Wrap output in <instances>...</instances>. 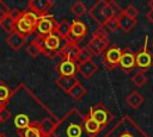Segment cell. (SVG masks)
<instances>
[{
    "label": "cell",
    "mask_w": 153,
    "mask_h": 137,
    "mask_svg": "<svg viewBox=\"0 0 153 137\" xmlns=\"http://www.w3.org/2000/svg\"><path fill=\"white\" fill-rule=\"evenodd\" d=\"M10 117H11V112H10L5 106H2V107L0 108V119H1V122L8 120Z\"/></svg>",
    "instance_id": "35"
},
{
    "label": "cell",
    "mask_w": 153,
    "mask_h": 137,
    "mask_svg": "<svg viewBox=\"0 0 153 137\" xmlns=\"http://www.w3.org/2000/svg\"><path fill=\"white\" fill-rule=\"evenodd\" d=\"M76 70H78L85 79H90V77L98 70V66L96 64V62H93V61L91 60V61H87V62H85V63L78 64Z\"/></svg>",
    "instance_id": "18"
},
{
    "label": "cell",
    "mask_w": 153,
    "mask_h": 137,
    "mask_svg": "<svg viewBox=\"0 0 153 137\" xmlns=\"http://www.w3.org/2000/svg\"><path fill=\"white\" fill-rule=\"evenodd\" d=\"M42 137H53V135H42Z\"/></svg>",
    "instance_id": "39"
},
{
    "label": "cell",
    "mask_w": 153,
    "mask_h": 137,
    "mask_svg": "<svg viewBox=\"0 0 153 137\" xmlns=\"http://www.w3.org/2000/svg\"><path fill=\"white\" fill-rule=\"evenodd\" d=\"M51 0H30L27 4L29 11L33 12L38 17H44L48 14V10L51 7Z\"/></svg>",
    "instance_id": "13"
},
{
    "label": "cell",
    "mask_w": 153,
    "mask_h": 137,
    "mask_svg": "<svg viewBox=\"0 0 153 137\" xmlns=\"http://www.w3.org/2000/svg\"><path fill=\"white\" fill-rule=\"evenodd\" d=\"M0 123H1V119H0Z\"/></svg>",
    "instance_id": "42"
},
{
    "label": "cell",
    "mask_w": 153,
    "mask_h": 137,
    "mask_svg": "<svg viewBox=\"0 0 153 137\" xmlns=\"http://www.w3.org/2000/svg\"><path fill=\"white\" fill-rule=\"evenodd\" d=\"M148 6H149V10H153V0L148 1Z\"/></svg>",
    "instance_id": "38"
},
{
    "label": "cell",
    "mask_w": 153,
    "mask_h": 137,
    "mask_svg": "<svg viewBox=\"0 0 153 137\" xmlns=\"http://www.w3.org/2000/svg\"><path fill=\"white\" fill-rule=\"evenodd\" d=\"M86 94H87V91L85 89V87H84L80 82L75 83V85L68 91V95H71L74 100H80V99L84 98Z\"/></svg>",
    "instance_id": "26"
},
{
    "label": "cell",
    "mask_w": 153,
    "mask_h": 137,
    "mask_svg": "<svg viewBox=\"0 0 153 137\" xmlns=\"http://www.w3.org/2000/svg\"><path fill=\"white\" fill-rule=\"evenodd\" d=\"M123 13L133 19H136V17L139 15V10L133 5V4H129L124 10H123Z\"/></svg>",
    "instance_id": "33"
},
{
    "label": "cell",
    "mask_w": 153,
    "mask_h": 137,
    "mask_svg": "<svg viewBox=\"0 0 153 137\" xmlns=\"http://www.w3.org/2000/svg\"><path fill=\"white\" fill-rule=\"evenodd\" d=\"M11 96V92L7 88V86L0 83V105H5V102L10 99Z\"/></svg>",
    "instance_id": "32"
},
{
    "label": "cell",
    "mask_w": 153,
    "mask_h": 137,
    "mask_svg": "<svg viewBox=\"0 0 153 137\" xmlns=\"http://www.w3.org/2000/svg\"><path fill=\"white\" fill-rule=\"evenodd\" d=\"M126 101H127V104H128L131 108H137V107H140L141 104L145 101V98H143V95H142L140 92L134 91V92H130V93L127 95Z\"/></svg>",
    "instance_id": "21"
},
{
    "label": "cell",
    "mask_w": 153,
    "mask_h": 137,
    "mask_svg": "<svg viewBox=\"0 0 153 137\" xmlns=\"http://www.w3.org/2000/svg\"><path fill=\"white\" fill-rule=\"evenodd\" d=\"M56 25H57V23L55 21L54 17L47 14L44 17H39L38 23H37V26H36V30H37V32H38L39 36L45 37V36H48V35H50V33L54 32Z\"/></svg>",
    "instance_id": "10"
},
{
    "label": "cell",
    "mask_w": 153,
    "mask_h": 137,
    "mask_svg": "<svg viewBox=\"0 0 153 137\" xmlns=\"http://www.w3.org/2000/svg\"><path fill=\"white\" fill-rule=\"evenodd\" d=\"M131 82L136 86V87H142L146 82H147V76L145 75V73L142 71H137L131 76Z\"/></svg>",
    "instance_id": "30"
},
{
    "label": "cell",
    "mask_w": 153,
    "mask_h": 137,
    "mask_svg": "<svg viewBox=\"0 0 153 137\" xmlns=\"http://www.w3.org/2000/svg\"><path fill=\"white\" fill-rule=\"evenodd\" d=\"M78 82H79V80L76 79V76H59L56 79V85L61 89H63L65 92H67V93Z\"/></svg>",
    "instance_id": "20"
},
{
    "label": "cell",
    "mask_w": 153,
    "mask_h": 137,
    "mask_svg": "<svg viewBox=\"0 0 153 137\" xmlns=\"http://www.w3.org/2000/svg\"><path fill=\"white\" fill-rule=\"evenodd\" d=\"M26 51L27 54L31 56V57H37L39 54L43 52V36H37L26 48Z\"/></svg>",
    "instance_id": "17"
},
{
    "label": "cell",
    "mask_w": 153,
    "mask_h": 137,
    "mask_svg": "<svg viewBox=\"0 0 153 137\" xmlns=\"http://www.w3.org/2000/svg\"><path fill=\"white\" fill-rule=\"evenodd\" d=\"M109 2V5L111 6V8H112V11H114V14H115V17H121L122 14H123V8L118 5V2H116L115 0H110V1H108Z\"/></svg>",
    "instance_id": "34"
},
{
    "label": "cell",
    "mask_w": 153,
    "mask_h": 137,
    "mask_svg": "<svg viewBox=\"0 0 153 137\" xmlns=\"http://www.w3.org/2000/svg\"><path fill=\"white\" fill-rule=\"evenodd\" d=\"M103 137H149L129 116H123Z\"/></svg>",
    "instance_id": "2"
},
{
    "label": "cell",
    "mask_w": 153,
    "mask_h": 137,
    "mask_svg": "<svg viewBox=\"0 0 153 137\" xmlns=\"http://www.w3.org/2000/svg\"><path fill=\"white\" fill-rule=\"evenodd\" d=\"M147 42H148V36H146L145 38L143 46L135 54V67L142 73L148 70L153 64V55L149 52L147 48Z\"/></svg>",
    "instance_id": "6"
},
{
    "label": "cell",
    "mask_w": 153,
    "mask_h": 137,
    "mask_svg": "<svg viewBox=\"0 0 153 137\" xmlns=\"http://www.w3.org/2000/svg\"><path fill=\"white\" fill-rule=\"evenodd\" d=\"M20 137H42V132L37 126H29L24 131H18Z\"/></svg>",
    "instance_id": "27"
},
{
    "label": "cell",
    "mask_w": 153,
    "mask_h": 137,
    "mask_svg": "<svg viewBox=\"0 0 153 137\" xmlns=\"http://www.w3.org/2000/svg\"><path fill=\"white\" fill-rule=\"evenodd\" d=\"M106 4H108V1L99 0L88 10V14L96 23H98L99 26H104L106 23V19L104 17V8H105Z\"/></svg>",
    "instance_id": "11"
},
{
    "label": "cell",
    "mask_w": 153,
    "mask_h": 137,
    "mask_svg": "<svg viewBox=\"0 0 153 137\" xmlns=\"http://www.w3.org/2000/svg\"><path fill=\"white\" fill-rule=\"evenodd\" d=\"M88 116L94 119L98 124H100V126L104 129L112 119V114L111 112L109 111V108L102 104V102H97L94 104L93 106L90 107V111H88Z\"/></svg>",
    "instance_id": "4"
},
{
    "label": "cell",
    "mask_w": 153,
    "mask_h": 137,
    "mask_svg": "<svg viewBox=\"0 0 153 137\" xmlns=\"http://www.w3.org/2000/svg\"><path fill=\"white\" fill-rule=\"evenodd\" d=\"M38 19L39 17L29 10L25 12H22V14L18 17L16 21V31L20 32L24 36L31 35L36 30Z\"/></svg>",
    "instance_id": "3"
},
{
    "label": "cell",
    "mask_w": 153,
    "mask_h": 137,
    "mask_svg": "<svg viewBox=\"0 0 153 137\" xmlns=\"http://www.w3.org/2000/svg\"><path fill=\"white\" fill-rule=\"evenodd\" d=\"M118 21H120V29L123 32L131 31L135 27V25H136V19H133V18L126 15L124 13L121 17H118Z\"/></svg>",
    "instance_id": "23"
},
{
    "label": "cell",
    "mask_w": 153,
    "mask_h": 137,
    "mask_svg": "<svg viewBox=\"0 0 153 137\" xmlns=\"http://www.w3.org/2000/svg\"><path fill=\"white\" fill-rule=\"evenodd\" d=\"M92 57H93L92 52H91L86 46L80 48L79 55H78V64H81V63H85V62H87V61H91Z\"/></svg>",
    "instance_id": "28"
},
{
    "label": "cell",
    "mask_w": 153,
    "mask_h": 137,
    "mask_svg": "<svg viewBox=\"0 0 153 137\" xmlns=\"http://www.w3.org/2000/svg\"><path fill=\"white\" fill-rule=\"evenodd\" d=\"M86 48L92 52V55H102L105 52V50L109 48V42L108 38L98 36V35H93L92 38L88 41Z\"/></svg>",
    "instance_id": "9"
},
{
    "label": "cell",
    "mask_w": 153,
    "mask_h": 137,
    "mask_svg": "<svg viewBox=\"0 0 153 137\" xmlns=\"http://www.w3.org/2000/svg\"><path fill=\"white\" fill-rule=\"evenodd\" d=\"M104 27L109 31V32H115L120 29V21H118V18L117 17H112L110 18L109 20H106Z\"/></svg>",
    "instance_id": "31"
},
{
    "label": "cell",
    "mask_w": 153,
    "mask_h": 137,
    "mask_svg": "<svg viewBox=\"0 0 153 137\" xmlns=\"http://www.w3.org/2000/svg\"><path fill=\"white\" fill-rule=\"evenodd\" d=\"M2 106H4V105H0V108H1V107H2Z\"/></svg>",
    "instance_id": "41"
},
{
    "label": "cell",
    "mask_w": 153,
    "mask_h": 137,
    "mask_svg": "<svg viewBox=\"0 0 153 137\" xmlns=\"http://www.w3.org/2000/svg\"><path fill=\"white\" fill-rule=\"evenodd\" d=\"M26 42V36L22 35L18 31L12 32L11 35H8V37L6 38V43L10 45L11 49L13 50H19Z\"/></svg>",
    "instance_id": "16"
},
{
    "label": "cell",
    "mask_w": 153,
    "mask_h": 137,
    "mask_svg": "<svg viewBox=\"0 0 153 137\" xmlns=\"http://www.w3.org/2000/svg\"><path fill=\"white\" fill-rule=\"evenodd\" d=\"M76 67V63L68 60H62L56 67V71L60 74V76H75V73L78 71Z\"/></svg>",
    "instance_id": "15"
},
{
    "label": "cell",
    "mask_w": 153,
    "mask_h": 137,
    "mask_svg": "<svg viewBox=\"0 0 153 137\" xmlns=\"http://www.w3.org/2000/svg\"><path fill=\"white\" fill-rule=\"evenodd\" d=\"M152 46H153V44H152Z\"/></svg>",
    "instance_id": "43"
},
{
    "label": "cell",
    "mask_w": 153,
    "mask_h": 137,
    "mask_svg": "<svg viewBox=\"0 0 153 137\" xmlns=\"http://www.w3.org/2000/svg\"><path fill=\"white\" fill-rule=\"evenodd\" d=\"M16 21H17V19L11 13H7L6 17L4 18V20L1 21L0 26L4 29V31H6V32H8L11 35L12 32L16 31Z\"/></svg>",
    "instance_id": "24"
},
{
    "label": "cell",
    "mask_w": 153,
    "mask_h": 137,
    "mask_svg": "<svg viewBox=\"0 0 153 137\" xmlns=\"http://www.w3.org/2000/svg\"><path fill=\"white\" fill-rule=\"evenodd\" d=\"M71 11H72V13H73L74 15L81 17V15H84V14L87 12V8H86V6H85L81 1H76V2H74V4L72 5Z\"/></svg>",
    "instance_id": "29"
},
{
    "label": "cell",
    "mask_w": 153,
    "mask_h": 137,
    "mask_svg": "<svg viewBox=\"0 0 153 137\" xmlns=\"http://www.w3.org/2000/svg\"><path fill=\"white\" fill-rule=\"evenodd\" d=\"M87 35V26L79 19H74L71 23V30L68 36V42H72L74 44H79Z\"/></svg>",
    "instance_id": "7"
},
{
    "label": "cell",
    "mask_w": 153,
    "mask_h": 137,
    "mask_svg": "<svg viewBox=\"0 0 153 137\" xmlns=\"http://www.w3.org/2000/svg\"><path fill=\"white\" fill-rule=\"evenodd\" d=\"M0 137H6L5 135H2V133H0Z\"/></svg>",
    "instance_id": "40"
},
{
    "label": "cell",
    "mask_w": 153,
    "mask_h": 137,
    "mask_svg": "<svg viewBox=\"0 0 153 137\" xmlns=\"http://www.w3.org/2000/svg\"><path fill=\"white\" fill-rule=\"evenodd\" d=\"M79 45L78 44H74L72 42H68L66 41L61 48V51H60V55L62 56L63 60H68V61H72L74 63L78 64V55H79Z\"/></svg>",
    "instance_id": "12"
},
{
    "label": "cell",
    "mask_w": 153,
    "mask_h": 137,
    "mask_svg": "<svg viewBox=\"0 0 153 137\" xmlns=\"http://www.w3.org/2000/svg\"><path fill=\"white\" fill-rule=\"evenodd\" d=\"M118 66L124 73L129 74L134 68H136L135 67V54H133L130 50H124L122 52Z\"/></svg>",
    "instance_id": "14"
},
{
    "label": "cell",
    "mask_w": 153,
    "mask_h": 137,
    "mask_svg": "<svg viewBox=\"0 0 153 137\" xmlns=\"http://www.w3.org/2000/svg\"><path fill=\"white\" fill-rule=\"evenodd\" d=\"M62 43H61V38L56 35V33H50L45 37H43V52L45 56L54 58L55 56L60 55L61 48H62Z\"/></svg>",
    "instance_id": "5"
},
{
    "label": "cell",
    "mask_w": 153,
    "mask_h": 137,
    "mask_svg": "<svg viewBox=\"0 0 153 137\" xmlns=\"http://www.w3.org/2000/svg\"><path fill=\"white\" fill-rule=\"evenodd\" d=\"M69 30H71V24L67 20H61L60 23H57L54 30V33H56L61 39L67 41L69 36Z\"/></svg>",
    "instance_id": "22"
},
{
    "label": "cell",
    "mask_w": 153,
    "mask_h": 137,
    "mask_svg": "<svg viewBox=\"0 0 153 137\" xmlns=\"http://www.w3.org/2000/svg\"><path fill=\"white\" fill-rule=\"evenodd\" d=\"M84 126H85V130H86V132L91 136V137H96L102 130H103V127L100 126V124H98L94 119H92L88 114L85 117V124H84Z\"/></svg>",
    "instance_id": "19"
},
{
    "label": "cell",
    "mask_w": 153,
    "mask_h": 137,
    "mask_svg": "<svg viewBox=\"0 0 153 137\" xmlns=\"http://www.w3.org/2000/svg\"><path fill=\"white\" fill-rule=\"evenodd\" d=\"M146 17H147V19L153 24V10H149L148 12H147V14H146Z\"/></svg>",
    "instance_id": "37"
},
{
    "label": "cell",
    "mask_w": 153,
    "mask_h": 137,
    "mask_svg": "<svg viewBox=\"0 0 153 137\" xmlns=\"http://www.w3.org/2000/svg\"><path fill=\"white\" fill-rule=\"evenodd\" d=\"M122 52L123 51L121 50V48L110 45L103 54V63L105 64V67L108 69H114L115 67H117L120 63Z\"/></svg>",
    "instance_id": "8"
},
{
    "label": "cell",
    "mask_w": 153,
    "mask_h": 137,
    "mask_svg": "<svg viewBox=\"0 0 153 137\" xmlns=\"http://www.w3.org/2000/svg\"><path fill=\"white\" fill-rule=\"evenodd\" d=\"M31 122L29 119V117L24 113H18L14 117V126L18 129V131H24L25 129H27L30 126Z\"/></svg>",
    "instance_id": "25"
},
{
    "label": "cell",
    "mask_w": 153,
    "mask_h": 137,
    "mask_svg": "<svg viewBox=\"0 0 153 137\" xmlns=\"http://www.w3.org/2000/svg\"><path fill=\"white\" fill-rule=\"evenodd\" d=\"M85 116L78 108H71L56 124L54 137H91L85 130Z\"/></svg>",
    "instance_id": "1"
},
{
    "label": "cell",
    "mask_w": 153,
    "mask_h": 137,
    "mask_svg": "<svg viewBox=\"0 0 153 137\" xmlns=\"http://www.w3.org/2000/svg\"><path fill=\"white\" fill-rule=\"evenodd\" d=\"M7 13H10V10H7V8L5 10V8H1V7H0V24H1V21L4 20V18L6 17Z\"/></svg>",
    "instance_id": "36"
}]
</instances>
